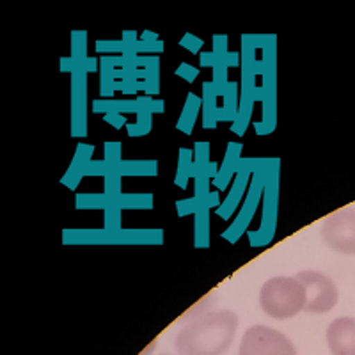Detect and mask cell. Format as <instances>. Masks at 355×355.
<instances>
[{
    "mask_svg": "<svg viewBox=\"0 0 355 355\" xmlns=\"http://www.w3.org/2000/svg\"><path fill=\"white\" fill-rule=\"evenodd\" d=\"M239 316L233 311H217L189 323L176 336L180 355H222L233 345Z\"/></svg>",
    "mask_w": 355,
    "mask_h": 355,
    "instance_id": "1",
    "label": "cell"
},
{
    "mask_svg": "<svg viewBox=\"0 0 355 355\" xmlns=\"http://www.w3.org/2000/svg\"><path fill=\"white\" fill-rule=\"evenodd\" d=\"M307 295L295 277H272L259 291V304L266 315L275 320H288L306 309Z\"/></svg>",
    "mask_w": 355,
    "mask_h": 355,
    "instance_id": "2",
    "label": "cell"
},
{
    "mask_svg": "<svg viewBox=\"0 0 355 355\" xmlns=\"http://www.w3.org/2000/svg\"><path fill=\"white\" fill-rule=\"evenodd\" d=\"M239 355H297V350L283 332L266 325H254L243 334Z\"/></svg>",
    "mask_w": 355,
    "mask_h": 355,
    "instance_id": "3",
    "label": "cell"
},
{
    "mask_svg": "<svg viewBox=\"0 0 355 355\" xmlns=\"http://www.w3.org/2000/svg\"><path fill=\"white\" fill-rule=\"evenodd\" d=\"M307 295L306 311L311 315H325L338 304V288L329 275L316 270H304L295 275Z\"/></svg>",
    "mask_w": 355,
    "mask_h": 355,
    "instance_id": "4",
    "label": "cell"
},
{
    "mask_svg": "<svg viewBox=\"0 0 355 355\" xmlns=\"http://www.w3.org/2000/svg\"><path fill=\"white\" fill-rule=\"evenodd\" d=\"M322 239L325 245L341 254H355V208L347 206L323 220Z\"/></svg>",
    "mask_w": 355,
    "mask_h": 355,
    "instance_id": "5",
    "label": "cell"
},
{
    "mask_svg": "<svg viewBox=\"0 0 355 355\" xmlns=\"http://www.w3.org/2000/svg\"><path fill=\"white\" fill-rule=\"evenodd\" d=\"M325 338L332 355H355V318H336Z\"/></svg>",
    "mask_w": 355,
    "mask_h": 355,
    "instance_id": "6",
    "label": "cell"
},
{
    "mask_svg": "<svg viewBox=\"0 0 355 355\" xmlns=\"http://www.w3.org/2000/svg\"><path fill=\"white\" fill-rule=\"evenodd\" d=\"M162 355H169V354H162Z\"/></svg>",
    "mask_w": 355,
    "mask_h": 355,
    "instance_id": "7",
    "label": "cell"
}]
</instances>
